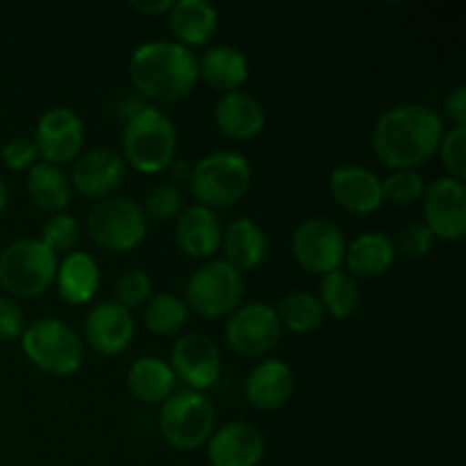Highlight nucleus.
Instances as JSON below:
<instances>
[{
    "instance_id": "nucleus-35",
    "label": "nucleus",
    "mask_w": 466,
    "mask_h": 466,
    "mask_svg": "<svg viewBox=\"0 0 466 466\" xmlns=\"http://www.w3.org/2000/svg\"><path fill=\"white\" fill-rule=\"evenodd\" d=\"M150 289H153V282H150L148 273L144 268H130L116 280V291H114L116 300L114 303L132 312L150 299Z\"/></svg>"
},
{
    "instance_id": "nucleus-16",
    "label": "nucleus",
    "mask_w": 466,
    "mask_h": 466,
    "mask_svg": "<svg viewBox=\"0 0 466 466\" xmlns=\"http://www.w3.org/2000/svg\"><path fill=\"white\" fill-rule=\"evenodd\" d=\"M332 200L350 214H373L382 208V180L364 167H339L328 180Z\"/></svg>"
},
{
    "instance_id": "nucleus-41",
    "label": "nucleus",
    "mask_w": 466,
    "mask_h": 466,
    "mask_svg": "<svg viewBox=\"0 0 466 466\" xmlns=\"http://www.w3.org/2000/svg\"><path fill=\"white\" fill-rule=\"evenodd\" d=\"M171 5V0H132L130 7L146 16H162V14H168Z\"/></svg>"
},
{
    "instance_id": "nucleus-3",
    "label": "nucleus",
    "mask_w": 466,
    "mask_h": 466,
    "mask_svg": "<svg viewBox=\"0 0 466 466\" xmlns=\"http://www.w3.org/2000/svg\"><path fill=\"white\" fill-rule=\"evenodd\" d=\"M177 132L171 118L153 105L130 116L123 127V162L135 171L153 176L176 157Z\"/></svg>"
},
{
    "instance_id": "nucleus-42",
    "label": "nucleus",
    "mask_w": 466,
    "mask_h": 466,
    "mask_svg": "<svg viewBox=\"0 0 466 466\" xmlns=\"http://www.w3.org/2000/svg\"><path fill=\"white\" fill-rule=\"evenodd\" d=\"M5 208H7V185H5V180L0 177V214L5 212Z\"/></svg>"
},
{
    "instance_id": "nucleus-10",
    "label": "nucleus",
    "mask_w": 466,
    "mask_h": 466,
    "mask_svg": "<svg viewBox=\"0 0 466 466\" xmlns=\"http://www.w3.org/2000/svg\"><path fill=\"white\" fill-rule=\"evenodd\" d=\"M282 323L268 303H246L232 309L226 323V341L241 358H264L278 346Z\"/></svg>"
},
{
    "instance_id": "nucleus-27",
    "label": "nucleus",
    "mask_w": 466,
    "mask_h": 466,
    "mask_svg": "<svg viewBox=\"0 0 466 466\" xmlns=\"http://www.w3.org/2000/svg\"><path fill=\"white\" fill-rule=\"evenodd\" d=\"M396 248L391 237L385 232L373 230L364 232L350 246H346L344 262L349 267L350 276L358 278H378L387 273L394 264Z\"/></svg>"
},
{
    "instance_id": "nucleus-21",
    "label": "nucleus",
    "mask_w": 466,
    "mask_h": 466,
    "mask_svg": "<svg viewBox=\"0 0 466 466\" xmlns=\"http://www.w3.org/2000/svg\"><path fill=\"white\" fill-rule=\"evenodd\" d=\"M214 123L226 137L235 141H246L258 137L267 126V112L255 96L246 91H230L217 100Z\"/></svg>"
},
{
    "instance_id": "nucleus-15",
    "label": "nucleus",
    "mask_w": 466,
    "mask_h": 466,
    "mask_svg": "<svg viewBox=\"0 0 466 466\" xmlns=\"http://www.w3.org/2000/svg\"><path fill=\"white\" fill-rule=\"evenodd\" d=\"M135 337V317L130 309L121 308L114 300L98 303L89 309L85 321V339L96 353L121 355Z\"/></svg>"
},
{
    "instance_id": "nucleus-31",
    "label": "nucleus",
    "mask_w": 466,
    "mask_h": 466,
    "mask_svg": "<svg viewBox=\"0 0 466 466\" xmlns=\"http://www.w3.org/2000/svg\"><path fill=\"white\" fill-rule=\"evenodd\" d=\"M323 312H328L335 319H350L360 308V289L358 282L350 273L332 271L326 273L321 280V296Z\"/></svg>"
},
{
    "instance_id": "nucleus-5",
    "label": "nucleus",
    "mask_w": 466,
    "mask_h": 466,
    "mask_svg": "<svg viewBox=\"0 0 466 466\" xmlns=\"http://www.w3.org/2000/svg\"><path fill=\"white\" fill-rule=\"evenodd\" d=\"M21 349L39 371L53 378L73 376L80 371L85 360V344L80 335L59 319H39L25 326Z\"/></svg>"
},
{
    "instance_id": "nucleus-9",
    "label": "nucleus",
    "mask_w": 466,
    "mask_h": 466,
    "mask_svg": "<svg viewBox=\"0 0 466 466\" xmlns=\"http://www.w3.org/2000/svg\"><path fill=\"white\" fill-rule=\"evenodd\" d=\"M86 230L100 248L123 253L137 248L146 239L148 218L135 200L114 196V198L98 200L89 209Z\"/></svg>"
},
{
    "instance_id": "nucleus-25",
    "label": "nucleus",
    "mask_w": 466,
    "mask_h": 466,
    "mask_svg": "<svg viewBox=\"0 0 466 466\" xmlns=\"http://www.w3.org/2000/svg\"><path fill=\"white\" fill-rule=\"evenodd\" d=\"M198 77H203L212 89L223 91V94L239 91L248 80V59L232 46H212L200 57Z\"/></svg>"
},
{
    "instance_id": "nucleus-14",
    "label": "nucleus",
    "mask_w": 466,
    "mask_h": 466,
    "mask_svg": "<svg viewBox=\"0 0 466 466\" xmlns=\"http://www.w3.org/2000/svg\"><path fill=\"white\" fill-rule=\"evenodd\" d=\"M32 141L46 164L59 167V164L73 162L80 157L82 146H85V123L73 109L53 107L41 114Z\"/></svg>"
},
{
    "instance_id": "nucleus-11",
    "label": "nucleus",
    "mask_w": 466,
    "mask_h": 466,
    "mask_svg": "<svg viewBox=\"0 0 466 466\" xmlns=\"http://www.w3.org/2000/svg\"><path fill=\"white\" fill-rule=\"evenodd\" d=\"M291 255L309 273L337 271L346 255L344 230L330 218H305L291 235Z\"/></svg>"
},
{
    "instance_id": "nucleus-6",
    "label": "nucleus",
    "mask_w": 466,
    "mask_h": 466,
    "mask_svg": "<svg viewBox=\"0 0 466 466\" xmlns=\"http://www.w3.org/2000/svg\"><path fill=\"white\" fill-rule=\"evenodd\" d=\"M217 426V410L200 391H173L159 410V432L176 451H196L209 441Z\"/></svg>"
},
{
    "instance_id": "nucleus-4",
    "label": "nucleus",
    "mask_w": 466,
    "mask_h": 466,
    "mask_svg": "<svg viewBox=\"0 0 466 466\" xmlns=\"http://www.w3.org/2000/svg\"><path fill=\"white\" fill-rule=\"evenodd\" d=\"M191 194L203 208L237 205L253 185V167L248 157L230 150L205 155L191 171Z\"/></svg>"
},
{
    "instance_id": "nucleus-7",
    "label": "nucleus",
    "mask_w": 466,
    "mask_h": 466,
    "mask_svg": "<svg viewBox=\"0 0 466 466\" xmlns=\"http://www.w3.org/2000/svg\"><path fill=\"white\" fill-rule=\"evenodd\" d=\"M57 255L41 239H18L0 253V287L12 296L35 299L55 282Z\"/></svg>"
},
{
    "instance_id": "nucleus-37",
    "label": "nucleus",
    "mask_w": 466,
    "mask_h": 466,
    "mask_svg": "<svg viewBox=\"0 0 466 466\" xmlns=\"http://www.w3.org/2000/svg\"><path fill=\"white\" fill-rule=\"evenodd\" d=\"M432 244H435V237L428 230L426 223H408V226L399 232V239H396L394 248L399 250L400 255H405V258L421 259L431 253Z\"/></svg>"
},
{
    "instance_id": "nucleus-23",
    "label": "nucleus",
    "mask_w": 466,
    "mask_h": 466,
    "mask_svg": "<svg viewBox=\"0 0 466 466\" xmlns=\"http://www.w3.org/2000/svg\"><path fill=\"white\" fill-rule=\"evenodd\" d=\"M221 248L226 253V262L244 273L253 271L267 259L268 241L253 218H237L223 230Z\"/></svg>"
},
{
    "instance_id": "nucleus-24",
    "label": "nucleus",
    "mask_w": 466,
    "mask_h": 466,
    "mask_svg": "<svg viewBox=\"0 0 466 466\" xmlns=\"http://www.w3.org/2000/svg\"><path fill=\"white\" fill-rule=\"evenodd\" d=\"M55 282H57L59 296L68 305H86L100 287L98 262L85 250L68 253L66 259L57 264Z\"/></svg>"
},
{
    "instance_id": "nucleus-38",
    "label": "nucleus",
    "mask_w": 466,
    "mask_h": 466,
    "mask_svg": "<svg viewBox=\"0 0 466 466\" xmlns=\"http://www.w3.org/2000/svg\"><path fill=\"white\" fill-rule=\"evenodd\" d=\"M0 155H3L5 167L12 168V171H25V168L30 171L39 157V150L30 137H12L9 141H5Z\"/></svg>"
},
{
    "instance_id": "nucleus-26",
    "label": "nucleus",
    "mask_w": 466,
    "mask_h": 466,
    "mask_svg": "<svg viewBox=\"0 0 466 466\" xmlns=\"http://www.w3.org/2000/svg\"><path fill=\"white\" fill-rule=\"evenodd\" d=\"M127 390L141 403L162 405L176 391V373L168 362L146 355L127 369Z\"/></svg>"
},
{
    "instance_id": "nucleus-2",
    "label": "nucleus",
    "mask_w": 466,
    "mask_h": 466,
    "mask_svg": "<svg viewBox=\"0 0 466 466\" xmlns=\"http://www.w3.org/2000/svg\"><path fill=\"white\" fill-rule=\"evenodd\" d=\"M130 80L139 96L155 103H177L198 82V59L176 41H148L130 57Z\"/></svg>"
},
{
    "instance_id": "nucleus-40",
    "label": "nucleus",
    "mask_w": 466,
    "mask_h": 466,
    "mask_svg": "<svg viewBox=\"0 0 466 466\" xmlns=\"http://www.w3.org/2000/svg\"><path fill=\"white\" fill-rule=\"evenodd\" d=\"M446 112H449L451 121L455 123V127L466 126V86L458 85L446 98Z\"/></svg>"
},
{
    "instance_id": "nucleus-32",
    "label": "nucleus",
    "mask_w": 466,
    "mask_h": 466,
    "mask_svg": "<svg viewBox=\"0 0 466 466\" xmlns=\"http://www.w3.org/2000/svg\"><path fill=\"white\" fill-rule=\"evenodd\" d=\"M423 177L417 171H394L387 180H382V200H390L391 205H412L423 198Z\"/></svg>"
},
{
    "instance_id": "nucleus-12",
    "label": "nucleus",
    "mask_w": 466,
    "mask_h": 466,
    "mask_svg": "<svg viewBox=\"0 0 466 466\" xmlns=\"http://www.w3.org/2000/svg\"><path fill=\"white\" fill-rule=\"evenodd\" d=\"M423 217L435 239L460 241L466 232V187L455 177H437L423 191Z\"/></svg>"
},
{
    "instance_id": "nucleus-33",
    "label": "nucleus",
    "mask_w": 466,
    "mask_h": 466,
    "mask_svg": "<svg viewBox=\"0 0 466 466\" xmlns=\"http://www.w3.org/2000/svg\"><path fill=\"white\" fill-rule=\"evenodd\" d=\"M146 218L157 223H168L173 218L180 217L182 212V194L176 185H155L150 189V194L146 196V205L144 208Z\"/></svg>"
},
{
    "instance_id": "nucleus-22",
    "label": "nucleus",
    "mask_w": 466,
    "mask_h": 466,
    "mask_svg": "<svg viewBox=\"0 0 466 466\" xmlns=\"http://www.w3.org/2000/svg\"><path fill=\"white\" fill-rule=\"evenodd\" d=\"M167 16L176 44L185 48L208 44L218 25V9L208 0H177Z\"/></svg>"
},
{
    "instance_id": "nucleus-28",
    "label": "nucleus",
    "mask_w": 466,
    "mask_h": 466,
    "mask_svg": "<svg viewBox=\"0 0 466 466\" xmlns=\"http://www.w3.org/2000/svg\"><path fill=\"white\" fill-rule=\"evenodd\" d=\"M27 194L44 212L62 214L71 203V180L59 167L46 162L35 164L27 173Z\"/></svg>"
},
{
    "instance_id": "nucleus-29",
    "label": "nucleus",
    "mask_w": 466,
    "mask_h": 466,
    "mask_svg": "<svg viewBox=\"0 0 466 466\" xmlns=\"http://www.w3.org/2000/svg\"><path fill=\"white\" fill-rule=\"evenodd\" d=\"M187 319H189V308H187L185 300L176 294H155L146 300L144 308V326L148 328V332L157 337H173L187 326Z\"/></svg>"
},
{
    "instance_id": "nucleus-13",
    "label": "nucleus",
    "mask_w": 466,
    "mask_h": 466,
    "mask_svg": "<svg viewBox=\"0 0 466 466\" xmlns=\"http://www.w3.org/2000/svg\"><path fill=\"white\" fill-rule=\"evenodd\" d=\"M171 369L176 373V380H182L191 391L209 390L221 378V350L200 332H189L176 341L171 350Z\"/></svg>"
},
{
    "instance_id": "nucleus-30",
    "label": "nucleus",
    "mask_w": 466,
    "mask_h": 466,
    "mask_svg": "<svg viewBox=\"0 0 466 466\" xmlns=\"http://www.w3.org/2000/svg\"><path fill=\"white\" fill-rule=\"evenodd\" d=\"M278 317L282 328L291 332H314L323 321V305L312 291H289L278 305Z\"/></svg>"
},
{
    "instance_id": "nucleus-39",
    "label": "nucleus",
    "mask_w": 466,
    "mask_h": 466,
    "mask_svg": "<svg viewBox=\"0 0 466 466\" xmlns=\"http://www.w3.org/2000/svg\"><path fill=\"white\" fill-rule=\"evenodd\" d=\"M25 330L21 308L9 296H0V341L18 339Z\"/></svg>"
},
{
    "instance_id": "nucleus-17",
    "label": "nucleus",
    "mask_w": 466,
    "mask_h": 466,
    "mask_svg": "<svg viewBox=\"0 0 466 466\" xmlns=\"http://www.w3.org/2000/svg\"><path fill=\"white\" fill-rule=\"evenodd\" d=\"M126 176V162L112 148H94L76 159L71 187L86 198H107Z\"/></svg>"
},
{
    "instance_id": "nucleus-18",
    "label": "nucleus",
    "mask_w": 466,
    "mask_h": 466,
    "mask_svg": "<svg viewBox=\"0 0 466 466\" xmlns=\"http://www.w3.org/2000/svg\"><path fill=\"white\" fill-rule=\"evenodd\" d=\"M267 441L250 423H228L208 441L212 466H258L262 462Z\"/></svg>"
},
{
    "instance_id": "nucleus-36",
    "label": "nucleus",
    "mask_w": 466,
    "mask_h": 466,
    "mask_svg": "<svg viewBox=\"0 0 466 466\" xmlns=\"http://www.w3.org/2000/svg\"><path fill=\"white\" fill-rule=\"evenodd\" d=\"M440 157L449 177L464 182L466 177V127H451L444 132L440 144Z\"/></svg>"
},
{
    "instance_id": "nucleus-20",
    "label": "nucleus",
    "mask_w": 466,
    "mask_h": 466,
    "mask_svg": "<svg viewBox=\"0 0 466 466\" xmlns=\"http://www.w3.org/2000/svg\"><path fill=\"white\" fill-rule=\"evenodd\" d=\"M223 228L217 212L203 205H191L182 209L176 218V241L189 258L208 259L221 248Z\"/></svg>"
},
{
    "instance_id": "nucleus-8",
    "label": "nucleus",
    "mask_w": 466,
    "mask_h": 466,
    "mask_svg": "<svg viewBox=\"0 0 466 466\" xmlns=\"http://www.w3.org/2000/svg\"><path fill=\"white\" fill-rule=\"evenodd\" d=\"M244 273L226 259H212L191 273L187 282V308L203 319H221L239 308L244 296Z\"/></svg>"
},
{
    "instance_id": "nucleus-19",
    "label": "nucleus",
    "mask_w": 466,
    "mask_h": 466,
    "mask_svg": "<svg viewBox=\"0 0 466 466\" xmlns=\"http://www.w3.org/2000/svg\"><path fill=\"white\" fill-rule=\"evenodd\" d=\"M294 394V371L282 360H264L246 378V399L259 412L285 408Z\"/></svg>"
},
{
    "instance_id": "nucleus-34",
    "label": "nucleus",
    "mask_w": 466,
    "mask_h": 466,
    "mask_svg": "<svg viewBox=\"0 0 466 466\" xmlns=\"http://www.w3.org/2000/svg\"><path fill=\"white\" fill-rule=\"evenodd\" d=\"M80 239V223L71 214H55L41 228V244L48 246L55 255L66 253Z\"/></svg>"
},
{
    "instance_id": "nucleus-1",
    "label": "nucleus",
    "mask_w": 466,
    "mask_h": 466,
    "mask_svg": "<svg viewBox=\"0 0 466 466\" xmlns=\"http://www.w3.org/2000/svg\"><path fill=\"white\" fill-rule=\"evenodd\" d=\"M444 123L435 109L400 103L387 109L373 127V153L394 171H417L437 155Z\"/></svg>"
}]
</instances>
